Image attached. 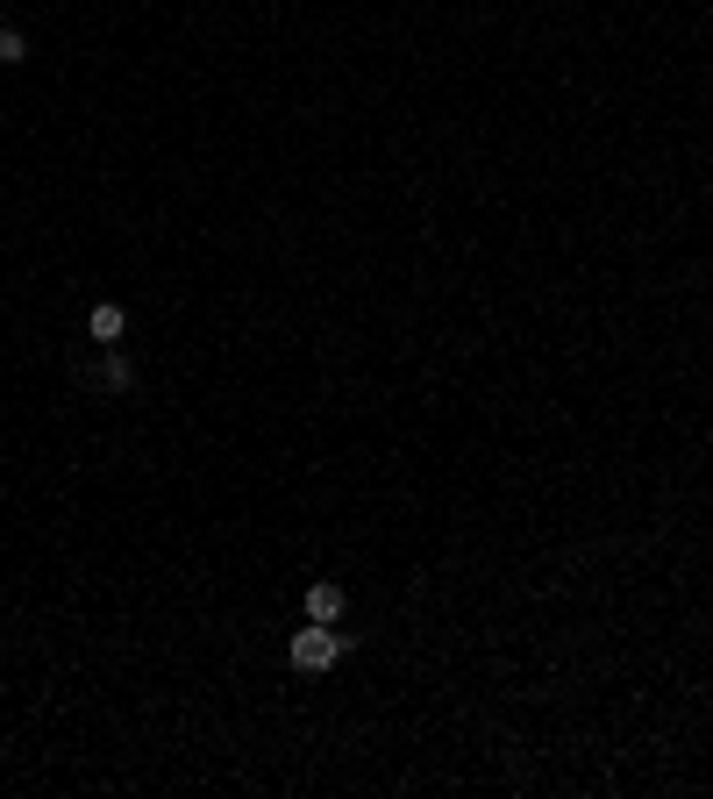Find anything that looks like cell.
<instances>
[{"label":"cell","mask_w":713,"mask_h":799,"mask_svg":"<svg viewBox=\"0 0 713 799\" xmlns=\"http://www.w3.org/2000/svg\"><path fill=\"white\" fill-rule=\"evenodd\" d=\"M285 657H293V671H336L343 665V636L328 622H314V628H300V636H293V650H285Z\"/></svg>","instance_id":"cell-1"},{"label":"cell","mask_w":713,"mask_h":799,"mask_svg":"<svg viewBox=\"0 0 713 799\" xmlns=\"http://www.w3.org/2000/svg\"><path fill=\"white\" fill-rule=\"evenodd\" d=\"M72 379H79V386H94V393H136V365H129L121 350H108L100 365H79Z\"/></svg>","instance_id":"cell-2"},{"label":"cell","mask_w":713,"mask_h":799,"mask_svg":"<svg viewBox=\"0 0 713 799\" xmlns=\"http://www.w3.org/2000/svg\"><path fill=\"white\" fill-rule=\"evenodd\" d=\"M343 614V585H307V622H336Z\"/></svg>","instance_id":"cell-3"},{"label":"cell","mask_w":713,"mask_h":799,"mask_svg":"<svg viewBox=\"0 0 713 799\" xmlns=\"http://www.w3.org/2000/svg\"><path fill=\"white\" fill-rule=\"evenodd\" d=\"M86 328H94V343H115L121 328H129V314H121L115 300H100V307H94V322H86Z\"/></svg>","instance_id":"cell-4"},{"label":"cell","mask_w":713,"mask_h":799,"mask_svg":"<svg viewBox=\"0 0 713 799\" xmlns=\"http://www.w3.org/2000/svg\"><path fill=\"white\" fill-rule=\"evenodd\" d=\"M22 57H29L22 29H8V22H0V65H22Z\"/></svg>","instance_id":"cell-5"}]
</instances>
